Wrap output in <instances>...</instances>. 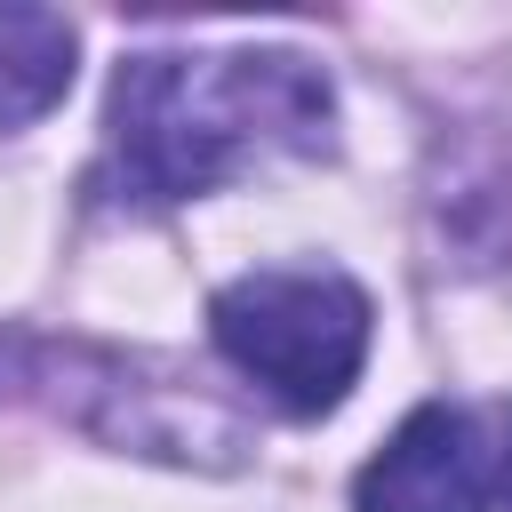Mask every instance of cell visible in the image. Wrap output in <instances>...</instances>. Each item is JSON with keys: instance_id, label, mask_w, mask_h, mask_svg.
<instances>
[{"instance_id": "1", "label": "cell", "mask_w": 512, "mask_h": 512, "mask_svg": "<svg viewBox=\"0 0 512 512\" xmlns=\"http://www.w3.org/2000/svg\"><path fill=\"white\" fill-rule=\"evenodd\" d=\"M336 88L296 48H144L120 56L104 96L96 192L112 208L200 200L256 160L328 152Z\"/></svg>"}, {"instance_id": "2", "label": "cell", "mask_w": 512, "mask_h": 512, "mask_svg": "<svg viewBox=\"0 0 512 512\" xmlns=\"http://www.w3.org/2000/svg\"><path fill=\"white\" fill-rule=\"evenodd\" d=\"M0 400H40L64 424H80L88 440L120 448V456H152V464H192V472H240L256 456L248 424L192 392L168 360L152 352H112V344H80V336H16L0 328Z\"/></svg>"}, {"instance_id": "3", "label": "cell", "mask_w": 512, "mask_h": 512, "mask_svg": "<svg viewBox=\"0 0 512 512\" xmlns=\"http://www.w3.org/2000/svg\"><path fill=\"white\" fill-rule=\"evenodd\" d=\"M208 336L288 416H328L360 384L376 312H368V288L328 264H272V272H240L216 288Z\"/></svg>"}, {"instance_id": "4", "label": "cell", "mask_w": 512, "mask_h": 512, "mask_svg": "<svg viewBox=\"0 0 512 512\" xmlns=\"http://www.w3.org/2000/svg\"><path fill=\"white\" fill-rule=\"evenodd\" d=\"M488 448L480 424L448 400H424L392 424V440L352 472V512H488Z\"/></svg>"}, {"instance_id": "5", "label": "cell", "mask_w": 512, "mask_h": 512, "mask_svg": "<svg viewBox=\"0 0 512 512\" xmlns=\"http://www.w3.org/2000/svg\"><path fill=\"white\" fill-rule=\"evenodd\" d=\"M72 56H80V32L56 8H0V136L64 104Z\"/></svg>"}, {"instance_id": "6", "label": "cell", "mask_w": 512, "mask_h": 512, "mask_svg": "<svg viewBox=\"0 0 512 512\" xmlns=\"http://www.w3.org/2000/svg\"><path fill=\"white\" fill-rule=\"evenodd\" d=\"M496 488H504V504H512V440H504V464H496Z\"/></svg>"}]
</instances>
